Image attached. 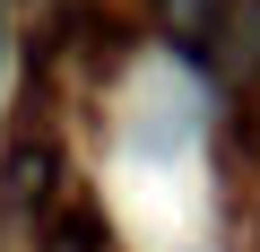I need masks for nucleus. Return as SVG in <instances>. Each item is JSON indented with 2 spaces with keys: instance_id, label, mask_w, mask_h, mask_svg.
Instances as JSON below:
<instances>
[{
  "instance_id": "f257e3e1",
  "label": "nucleus",
  "mask_w": 260,
  "mask_h": 252,
  "mask_svg": "<svg viewBox=\"0 0 260 252\" xmlns=\"http://www.w3.org/2000/svg\"><path fill=\"white\" fill-rule=\"evenodd\" d=\"M148 9H156V26H165L182 52H200V44H217V26H225L234 0H148Z\"/></svg>"
}]
</instances>
